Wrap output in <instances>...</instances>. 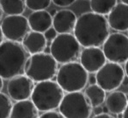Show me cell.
Here are the masks:
<instances>
[{
  "label": "cell",
  "instance_id": "obj_1",
  "mask_svg": "<svg viewBox=\"0 0 128 118\" xmlns=\"http://www.w3.org/2000/svg\"><path fill=\"white\" fill-rule=\"evenodd\" d=\"M107 18L96 12H84L77 18L74 35L82 47L100 46L110 34Z\"/></svg>",
  "mask_w": 128,
  "mask_h": 118
},
{
  "label": "cell",
  "instance_id": "obj_2",
  "mask_svg": "<svg viewBox=\"0 0 128 118\" xmlns=\"http://www.w3.org/2000/svg\"><path fill=\"white\" fill-rule=\"evenodd\" d=\"M28 56L20 42L8 39L3 41L0 44V76L4 80H10L24 74Z\"/></svg>",
  "mask_w": 128,
  "mask_h": 118
},
{
  "label": "cell",
  "instance_id": "obj_3",
  "mask_svg": "<svg viewBox=\"0 0 128 118\" xmlns=\"http://www.w3.org/2000/svg\"><path fill=\"white\" fill-rule=\"evenodd\" d=\"M65 92L53 80L36 82L31 95V100L39 112L57 109Z\"/></svg>",
  "mask_w": 128,
  "mask_h": 118
},
{
  "label": "cell",
  "instance_id": "obj_4",
  "mask_svg": "<svg viewBox=\"0 0 128 118\" xmlns=\"http://www.w3.org/2000/svg\"><path fill=\"white\" fill-rule=\"evenodd\" d=\"M58 70V63L50 53L30 54L25 64L24 74L34 82L53 80Z\"/></svg>",
  "mask_w": 128,
  "mask_h": 118
},
{
  "label": "cell",
  "instance_id": "obj_5",
  "mask_svg": "<svg viewBox=\"0 0 128 118\" xmlns=\"http://www.w3.org/2000/svg\"><path fill=\"white\" fill-rule=\"evenodd\" d=\"M89 73L80 62L71 61L62 64L56 73V81L65 93L82 91L88 84Z\"/></svg>",
  "mask_w": 128,
  "mask_h": 118
},
{
  "label": "cell",
  "instance_id": "obj_6",
  "mask_svg": "<svg viewBox=\"0 0 128 118\" xmlns=\"http://www.w3.org/2000/svg\"><path fill=\"white\" fill-rule=\"evenodd\" d=\"M82 46L74 34L59 33L50 45V54L58 64L76 61L79 58Z\"/></svg>",
  "mask_w": 128,
  "mask_h": 118
},
{
  "label": "cell",
  "instance_id": "obj_7",
  "mask_svg": "<svg viewBox=\"0 0 128 118\" xmlns=\"http://www.w3.org/2000/svg\"><path fill=\"white\" fill-rule=\"evenodd\" d=\"M58 109L62 116L67 118H88L92 113V107L81 91L64 94Z\"/></svg>",
  "mask_w": 128,
  "mask_h": 118
},
{
  "label": "cell",
  "instance_id": "obj_8",
  "mask_svg": "<svg viewBox=\"0 0 128 118\" xmlns=\"http://www.w3.org/2000/svg\"><path fill=\"white\" fill-rule=\"evenodd\" d=\"M102 50L107 61L124 64L128 60V36L120 32L110 33L102 45Z\"/></svg>",
  "mask_w": 128,
  "mask_h": 118
},
{
  "label": "cell",
  "instance_id": "obj_9",
  "mask_svg": "<svg viewBox=\"0 0 128 118\" xmlns=\"http://www.w3.org/2000/svg\"><path fill=\"white\" fill-rule=\"evenodd\" d=\"M95 75L96 84L99 85L105 92H112L117 90L122 85L126 74L121 64L106 61Z\"/></svg>",
  "mask_w": 128,
  "mask_h": 118
},
{
  "label": "cell",
  "instance_id": "obj_10",
  "mask_svg": "<svg viewBox=\"0 0 128 118\" xmlns=\"http://www.w3.org/2000/svg\"><path fill=\"white\" fill-rule=\"evenodd\" d=\"M1 28L4 37L8 40L20 42L31 30L28 20L22 14L7 15L1 23Z\"/></svg>",
  "mask_w": 128,
  "mask_h": 118
},
{
  "label": "cell",
  "instance_id": "obj_11",
  "mask_svg": "<svg viewBox=\"0 0 128 118\" xmlns=\"http://www.w3.org/2000/svg\"><path fill=\"white\" fill-rule=\"evenodd\" d=\"M34 88V81L25 74L11 78L7 83V93L12 100L21 101L29 99Z\"/></svg>",
  "mask_w": 128,
  "mask_h": 118
},
{
  "label": "cell",
  "instance_id": "obj_12",
  "mask_svg": "<svg viewBox=\"0 0 128 118\" xmlns=\"http://www.w3.org/2000/svg\"><path fill=\"white\" fill-rule=\"evenodd\" d=\"M80 64L89 74H96L107 61L100 46H87L81 50Z\"/></svg>",
  "mask_w": 128,
  "mask_h": 118
},
{
  "label": "cell",
  "instance_id": "obj_13",
  "mask_svg": "<svg viewBox=\"0 0 128 118\" xmlns=\"http://www.w3.org/2000/svg\"><path fill=\"white\" fill-rule=\"evenodd\" d=\"M109 26L116 32L128 31V4H117L108 14Z\"/></svg>",
  "mask_w": 128,
  "mask_h": 118
},
{
  "label": "cell",
  "instance_id": "obj_14",
  "mask_svg": "<svg viewBox=\"0 0 128 118\" xmlns=\"http://www.w3.org/2000/svg\"><path fill=\"white\" fill-rule=\"evenodd\" d=\"M76 19L77 18L73 11L62 9L56 11V13L53 16L52 26L55 29L58 34L70 33L74 31Z\"/></svg>",
  "mask_w": 128,
  "mask_h": 118
},
{
  "label": "cell",
  "instance_id": "obj_15",
  "mask_svg": "<svg viewBox=\"0 0 128 118\" xmlns=\"http://www.w3.org/2000/svg\"><path fill=\"white\" fill-rule=\"evenodd\" d=\"M21 44L28 54L42 53L48 46V40L42 32L30 30L24 37Z\"/></svg>",
  "mask_w": 128,
  "mask_h": 118
},
{
  "label": "cell",
  "instance_id": "obj_16",
  "mask_svg": "<svg viewBox=\"0 0 128 118\" xmlns=\"http://www.w3.org/2000/svg\"><path fill=\"white\" fill-rule=\"evenodd\" d=\"M109 93L105 98L104 106L107 111L116 117L118 114H122L126 109L128 104L127 96L124 93L118 90H113Z\"/></svg>",
  "mask_w": 128,
  "mask_h": 118
},
{
  "label": "cell",
  "instance_id": "obj_17",
  "mask_svg": "<svg viewBox=\"0 0 128 118\" xmlns=\"http://www.w3.org/2000/svg\"><path fill=\"white\" fill-rule=\"evenodd\" d=\"M27 20L31 30L43 33L45 31L52 26L53 17L50 12L46 11V10H40L32 11L29 15Z\"/></svg>",
  "mask_w": 128,
  "mask_h": 118
},
{
  "label": "cell",
  "instance_id": "obj_18",
  "mask_svg": "<svg viewBox=\"0 0 128 118\" xmlns=\"http://www.w3.org/2000/svg\"><path fill=\"white\" fill-rule=\"evenodd\" d=\"M39 116V110L30 99L17 101L12 108L10 117L12 118H35Z\"/></svg>",
  "mask_w": 128,
  "mask_h": 118
},
{
  "label": "cell",
  "instance_id": "obj_19",
  "mask_svg": "<svg viewBox=\"0 0 128 118\" xmlns=\"http://www.w3.org/2000/svg\"><path fill=\"white\" fill-rule=\"evenodd\" d=\"M84 95L92 109L98 106H102L104 103L106 98V92L96 83L89 84L88 87H85Z\"/></svg>",
  "mask_w": 128,
  "mask_h": 118
},
{
  "label": "cell",
  "instance_id": "obj_20",
  "mask_svg": "<svg viewBox=\"0 0 128 118\" xmlns=\"http://www.w3.org/2000/svg\"><path fill=\"white\" fill-rule=\"evenodd\" d=\"M0 6L6 15H20L26 8V0H0Z\"/></svg>",
  "mask_w": 128,
  "mask_h": 118
},
{
  "label": "cell",
  "instance_id": "obj_21",
  "mask_svg": "<svg viewBox=\"0 0 128 118\" xmlns=\"http://www.w3.org/2000/svg\"><path fill=\"white\" fill-rule=\"evenodd\" d=\"M118 4V0H90V6L93 12L101 15H108Z\"/></svg>",
  "mask_w": 128,
  "mask_h": 118
},
{
  "label": "cell",
  "instance_id": "obj_22",
  "mask_svg": "<svg viewBox=\"0 0 128 118\" xmlns=\"http://www.w3.org/2000/svg\"><path fill=\"white\" fill-rule=\"evenodd\" d=\"M12 105L11 98L0 91V118L10 117Z\"/></svg>",
  "mask_w": 128,
  "mask_h": 118
},
{
  "label": "cell",
  "instance_id": "obj_23",
  "mask_svg": "<svg viewBox=\"0 0 128 118\" xmlns=\"http://www.w3.org/2000/svg\"><path fill=\"white\" fill-rule=\"evenodd\" d=\"M51 0H26V5L31 11L46 10L51 4Z\"/></svg>",
  "mask_w": 128,
  "mask_h": 118
},
{
  "label": "cell",
  "instance_id": "obj_24",
  "mask_svg": "<svg viewBox=\"0 0 128 118\" xmlns=\"http://www.w3.org/2000/svg\"><path fill=\"white\" fill-rule=\"evenodd\" d=\"M54 5L59 6V7H68L71 4H73L76 0H51Z\"/></svg>",
  "mask_w": 128,
  "mask_h": 118
},
{
  "label": "cell",
  "instance_id": "obj_25",
  "mask_svg": "<svg viewBox=\"0 0 128 118\" xmlns=\"http://www.w3.org/2000/svg\"><path fill=\"white\" fill-rule=\"evenodd\" d=\"M40 117H52V118H59V117H63L62 115L60 113V111H57L56 109H53V110H48L42 112L40 115Z\"/></svg>",
  "mask_w": 128,
  "mask_h": 118
},
{
  "label": "cell",
  "instance_id": "obj_26",
  "mask_svg": "<svg viewBox=\"0 0 128 118\" xmlns=\"http://www.w3.org/2000/svg\"><path fill=\"white\" fill-rule=\"evenodd\" d=\"M43 34H44V36H45V38L46 39V40H48V41H52L57 35H58V32L55 31V29L54 28L53 26H51L50 28H48L46 31H45V32H43Z\"/></svg>",
  "mask_w": 128,
  "mask_h": 118
},
{
  "label": "cell",
  "instance_id": "obj_27",
  "mask_svg": "<svg viewBox=\"0 0 128 118\" xmlns=\"http://www.w3.org/2000/svg\"><path fill=\"white\" fill-rule=\"evenodd\" d=\"M94 117H106V118H112V117H115L113 115H112L109 112H105V111H103V112H100L98 114L94 115Z\"/></svg>",
  "mask_w": 128,
  "mask_h": 118
},
{
  "label": "cell",
  "instance_id": "obj_28",
  "mask_svg": "<svg viewBox=\"0 0 128 118\" xmlns=\"http://www.w3.org/2000/svg\"><path fill=\"white\" fill-rule=\"evenodd\" d=\"M96 83V75L94 74H89L88 75V84H94Z\"/></svg>",
  "mask_w": 128,
  "mask_h": 118
},
{
  "label": "cell",
  "instance_id": "obj_29",
  "mask_svg": "<svg viewBox=\"0 0 128 118\" xmlns=\"http://www.w3.org/2000/svg\"><path fill=\"white\" fill-rule=\"evenodd\" d=\"M124 74H126V75L128 77V60H126V62H124Z\"/></svg>",
  "mask_w": 128,
  "mask_h": 118
},
{
  "label": "cell",
  "instance_id": "obj_30",
  "mask_svg": "<svg viewBox=\"0 0 128 118\" xmlns=\"http://www.w3.org/2000/svg\"><path fill=\"white\" fill-rule=\"evenodd\" d=\"M123 117H124V118H128V104H127V106H126L124 111L123 112Z\"/></svg>",
  "mask_w": 128,
  "mask_h": 118
},
{
  "label": "cell",
  "instance_id": "obj_31",
  "mask_svg": "<svg viewBox=\"0 0 128 118\" xmlns=\"http://www.w3.org/2000/svg\"><path fill=\"white\" fill-rule=\"evenodd\" d=\"M122 85H124V86H128V77L126 75L124 76V79H123Z\"/></svg>",
  "mask_w": 128,
  "mask_h": 118
},
{
  "label": "cell",
  "instance_id": "obj_32",
  "mask_svg": "<svg viewBox=\"0 0 128 118\" xmlns=\"http://www.w3.org/2000/svg\"><path fill=\"white\" fill-rule=\"evenodd\" d=\"M4 34H3V32H2V28H1V25H0V44L4 41Z\"/></svg>",
  "mask_w": 128,
  "mask_h": 118
},
{
  "label": "cell",
  "instance_id": "obj_33",
  "mask_svg": "<svg viewBox=\"0 0 128 118\" xmlns=\"http://www.w3.org/2000/svg\"><path fill=\"white\" fill-rule=\"evenodd\" d=\"M3 78L0 76V91L2 90V88H3V87H4V81H3Z\"/></svg>",
  "mask_w": 128,
  "mask_h": 118
},
{
  "label": "cell",
  "instance_id": "obj_34",
  "mask_svg": "<svg viewBox=\"0 0 128 118\" xmlns=\"http://www.w3.org/2000/svg\"><path fill=\"white\" fill-rule=\"evenodd\" d=\"M56 11H57L56 10H53V11H51V12H50V14L52 15V17H53L55 13H56Z\"/></svg>",
  "mask_w": 128,
  "mask_h": 118
},
{
  "label": "cell",
  "instance_id": "obj_35",
  "mask_svg": "<svg viewBox=\"0 0 128 118\" xmlns=\"http://www.w3.org/2000/svg\"><path fill=\"white\" fill-rule=\"evenodd\" d=\"M3 11L2 9H1V6H0V20H1V18H2V16H3Z\"/></svg>",
  "mask_w": 128,
  "mask_h": 118
},
{
  "label": "cell",
  "instance_id": "obj_36",
  "mask_svg": "<svg viewBox=\"0 0 128 118\" xmlns=\"http://www.w3.org/2000/svg\"><path fill=\"white\" fill-rule=\"evenodd\" d=\"M121 3H123V4H128V0H120Z\"/></svg>",
  "mask_w": 128,
  "mask_h": 118
},
{
  "label": "cell",
  "instance_id": "obj_37",
  "mask_svg": "<svg viewBox=\"0 0 128 118\" xmlns=\"http://www.w3.org/2000/svg\"><path fill=\"white\" fill-rule=\"evenodd\" d=\"M127 36H128V31H127Z\"/></svg>",
  "mask_w": 128,
  "mask_h": 118
}]
</instances>
